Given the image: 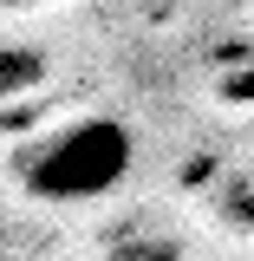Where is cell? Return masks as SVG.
<instances>
[{
  "label": "cell",
  "instance_id": "cell-1",
  "mask_svg": "<svg viewBox=\"0 0 254 261\" xmlns=\"http://www.w3.org/2000/svg\"><path fill=\"white\" fill-rule=\"evenodd\" d=\"M137 137L118 118H78V124L39 137V150L20 163V190L39 202H92L130 176Z\"/></svg>",
  "mask_w": 254,
  "mask_h": 261
},
{
  "label": "cell",
  "instance_id": "cell-2",
  "mask_svg": "<svg viewBox=\"0 0 254 261\" xmlns=\"http://www.w3.org/2000/svg\"><path fill=\"white\" fill-rule=\"evenodd\" d=\"M39 85H46V59L33 46H0V105H20Z\"/></svg>",
  "mask_w": 254,
  "mask_h": 261
},
{
  "label": "cell",
  "instance_id": "cell-3",
  "mask_svg": "<svg viewBox=\"0 0 254 261\" xmlns=\"http://www.w3.org/2000/svg\"><path fill=\"white\" fill-rule=\"evenodd\" d=\"M111 255H124V261H170V255H183L176 242H157V235H137V242H118Z\"/></svg>",
  "mask_w": 254,
  "mask_h": 261
},
{
  "label": "cell",
  "instance_id": "cell-4",
  "mask_svg": "<svg viewBox=\"0 0 254 261\" xmlns=\"http://www.w3.org/2000/svg\"><path fill=\"white\" fill-rule=\"evenodd\" d=\"M222 98H228V105H248V98H254V72H248V79H228Z\"/></svg>",
  "mask_w": 254,
  "mask_h": 261
}]
</instances>
